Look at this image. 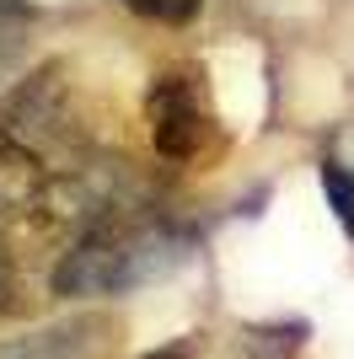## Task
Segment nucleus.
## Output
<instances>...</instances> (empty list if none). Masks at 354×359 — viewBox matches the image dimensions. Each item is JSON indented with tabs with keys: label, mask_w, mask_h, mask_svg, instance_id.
Here are the masks:
<instances>
[{
	"label": "nucleus",
	"mask_w": 354,
	"mask_h": 359,
	"mask_svg": "<svg viewBox=\"0 0 354 359\" xmlns=\"http://www.w3.org/2000/svg\"><path fill=\"white\" fill-rule=\"evenodd\" d=\"M199 236L183 220L162 210H129L91 225L75 236V247L54 269V295L91 300V295H129L140 285H156L193 257Z\"/></svg>",
	"instance_id": "f257e3e1"
},
{
	"label": "nucleus",
	"mask_w": 354,
	"mask_h": 359,
	"mask_svg": "<svg viewBox=\"0 0 354 359\" xmlns=\"http://www.w3.org/2000/svg\"><path fill=\"white\" fill-rule=\"evenodd\" d=\"M145 123L156 156L172 166H193L209 156V145L221 140L215 107H209V81L199 65H162L145 86Z\"/></svg>",
	"instance_id": "f03ea898"
},
{
	"label": "nucleus",
	"mask_w": 354,
	"mask_h": 359,
	"mask_svg": "<svg viewBox=\"0 0 354 359\" xmlns=\"http://www.w3.org/2000/svg\"><path fill=\"white\" fill-rule=\"evenodd\" d=\"M6 129L32 150L70 140V86H65V65H44L38 75H27V81L11 91Z\"/></svg>",
	"instance_id": "7ed1b4c3"
},
{
	"label": "nucleus",
	"mask_w": 354,
	"mask_h": 359,
	"mask_svg": "<svg viewBox=\"0 0 354 359\" xmlns=\"http://www.w3.org/2000/svg\"><path fill=\"white\" fill-rule=\"evenodd\" d=\"M113 316H97V311H81L59 327H44V332H27L16 344L0 348V359H97L113 338Z\"/></svg>",
	"instance_id": "20e7f679"
},
{
	"label": "nucleus",
	"mask_w": 354,
	"mask_h": 359,
	"mask_svg": "<svg viewBox=\"0 0 354 359\" xmlns=\"http://www.w3.org/2000/svg\"><path fill=\"white\" fill-rule=\"evenodd\" d=\"M44 166H38V150L22 145V140L0 123V215H16V210H38L44 198Z\"/></svg>",
	"instance_id": "39448f33"
},
{
	"label": "nucleus",
	"mask_w": 354,
	"mask_h": 359,
	"mask_svg": "<svg viewBox=\"0 0 354 359\" xmlns=\"http://www.w3.org/2000/svg\"><path fill=\"white\" fill-rule=\"evenodd\" d=\"M118 6H129L134 16H145V22H162V27H183L199 16L204 0H118Z\"/></svg>",
	"instance_id": "423d86ee"
},
{
	"label": "nucleus",
	"mask_w": 354,
	"mask_h": 359,
	"mask_svg": "<svg viewBox=\"0 0 354 359\" xmlns=\"http://www.w3.org/2000/svg\"><path fill=\"white\" fill-rule=\"evenodd\" d=\"M16 306V252H11V241L0 236V316Z\"/></svg>",
	"instance_id": "0eeeda50"
},
{
	"label": "nucleus",
	"mask_w": 354,
	"mask_h": 359,
	"mask_svg": "<svg viewBox=\"0 0 354 359\" xmlns=\"http://www.w3.org/2000/svg\"><path fill=\"white\" fill-rule=\"evenodd\" d=\"M199 354H204V338H199V332H183V338L150 348V354H140V359H199Z\"/></svg>",
	"instance_id": "6e6552de"
},
{
	"label": "nucleus",
	"mask_w": 354,
	"mask_h": 359,
	"mask_svg": "<svg viewBox=\"0 0 354 359\" xmlns=\"http://www.w3.org/2000/svg\"><path fill=\"white\" fill-rule=\"evenodd\" d=\"M16 54H22V38H16V11H0V75H11Z\"/></svg>",
	"instance_id": "1a4fd4ad"
},
{
	"label": "nucleus",
	"mask_w": 354,
	"mask_h": 359,
	"mask_svg": "<svg viewBox=\"0 0 354 359\" xmlns=\"http://www.w3.org/2000/svg\"><path fill=\"white\" fill-rule=\"evenodd\" d=\"M0 11H16V0H0Z\"/></svg>",
	"instance_id": "9d476101"
}]
</instances>
